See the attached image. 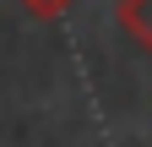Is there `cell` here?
I'll return each instance as SVG.
<instances>
[{"mask_svg":"<svg viewBox=\"0 0 152 147\" xmlns=\"http://www.w3.org/2000/svg\"><path fill=\"white\" fill-rule=\"evenodd\" d=\"M22 6H27L33 16H44V22H49V16H65V11L76 6V0H22Z\"/></svg>","mask_w":152,"mask_h":147,"instance_id":"2","label":"cell"},{"mask_svg":"<svg viewBox=\"0 0 152 147\" xmlns=\"http://www.w3.org/2000/svg\"><path fill=\"white\" fill-rule=\"evenodd\" d=\"M114 16H120L125 38L141 44V49L152 54V0H120V6H114Z\"/></svg>","mask_w":152,"mask_h":147,"instance_id":"1","label":"cell"}]
</instances>
